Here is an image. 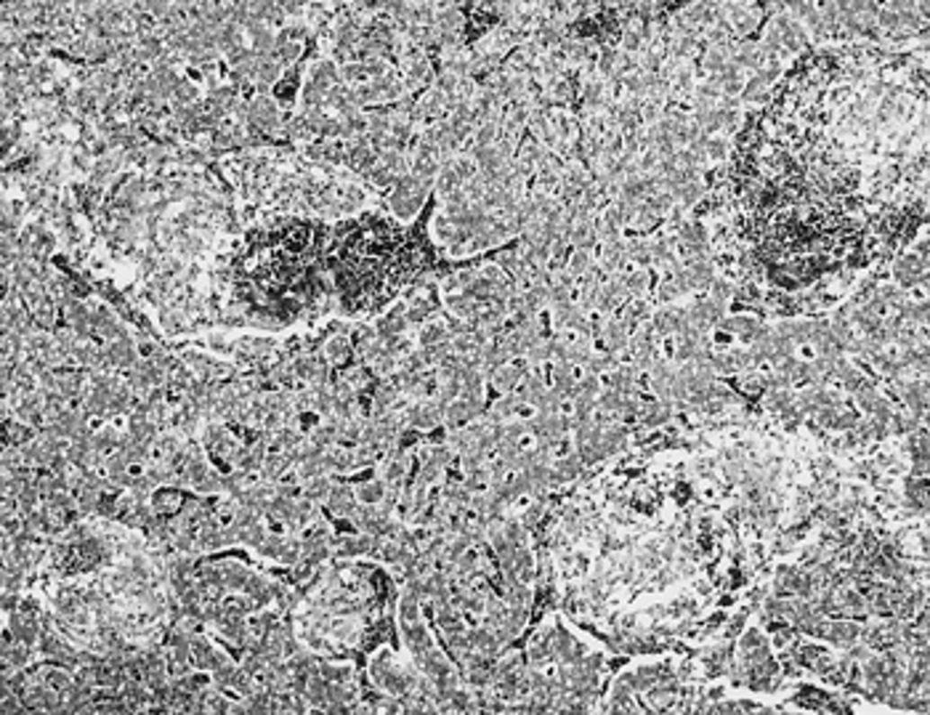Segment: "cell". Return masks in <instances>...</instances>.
<instances>
[{"label":"cell","instance_id":"obj_1","mask_svg":"<svg viewBox=\"0 0 930 715\" xmlns=\"http://www.w3.org/2000/svg\"><path fill=\"white\" fill-rule=\"evenodd\" d=\"M720 13L729 22V27L734 30V35L739 40H745L756 30H760L765 11H763L760 3H720Z\"/></svg>","mask_w":930,"mask_h":715},{"label":"cell","instance_id":"obj_2","mask_svg":"<svg viewBox=\"0 0 930 715\" xmlns=\"http://www.w3.org/2000/svg\"><path fill=\"white\" fill-rule=\"evenodd\" d=\"M859 633H862V622L856 617H829L821 633V641L835 649H848L859 641Z\"/></svg>","mask_w":930,"mask_h":715},{"label":"cell","instance_id":"obj_3","mask_svg":"<svg viewBox=\"0 0 930 715\" xmlns=\"http://www.w3.org/2000/svg\"><path fill=\"white\" fill-rule=\"evenodd\" d=\"M353 492H356V500H359L362 505H380V500H383L386 492H389V484H383L380 478H370V481L356 484Z\"/></svg>","mask_w":930,"mask_h":715}]
</instances>
